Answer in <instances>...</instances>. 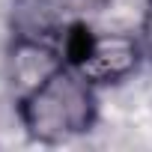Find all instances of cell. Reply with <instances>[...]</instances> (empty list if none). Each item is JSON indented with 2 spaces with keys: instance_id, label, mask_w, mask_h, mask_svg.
Instances as JSON below:
<instances>
[{
  "instance_id": "1",
  "label": "cell",
  "mask_w": 152,
  "mask_h": 152,
  "mask_svg": "<svg viewBox=\"0 0 152 152\" xmlns=\"http://www.w3.org/2000/svg\"><path fill=\"white\" fill-rule=\"evenodd\" d=\"M99 99L84 75L63 63L45 81L18 93V119L39 143H66L96 125Z\"/></svg>"
},
{
  "instance_id": "2",
  "label": "cell",
  "mask_w": 152,
  "mask_h": 152,
  "mask_svg": "<svg viewBox=\"0 0 152 152\" xmlns=\"http://www.w3.org/2000/svg\"><path fill=\"white\" fill-rule=\"evenodd\" d=\"M57 45L93 87L119 84L137 72L143 60L140 39L131 33H99L87 21H75L57 33Z\"/></svg>"
},
{
  "instance_id": "3",
  "label": "cell",
  "mask_w": 152,
  "mask_h": 152,
  "mask_svg": "<svg viewBox=\"0 0 152 152\" xmlns=\"http://www.w3.org/2000/svg\"><path fill=\"white\" fill-rule=\"evenodd\" d=\"M110 0H15L12 24L21 36H57L75 21L99 15Z\"/></svg>"
},
{
  "instance_id": "4",
  "label": "cell",
  "mask_w": 152,
  "mask_h": 152,
  "mask_svg": "<svg viewBox=\"0 0 152 152\" xmlns=\"http://www.w3.org/2000/svg\"><path fill=\"white\" fill-rule=\"evenodd\" d=\"M137 39H140L143 57L152 60V0L146 3V12H143V21H140V33H137Z\"/></svg>"
}]
</instances>
